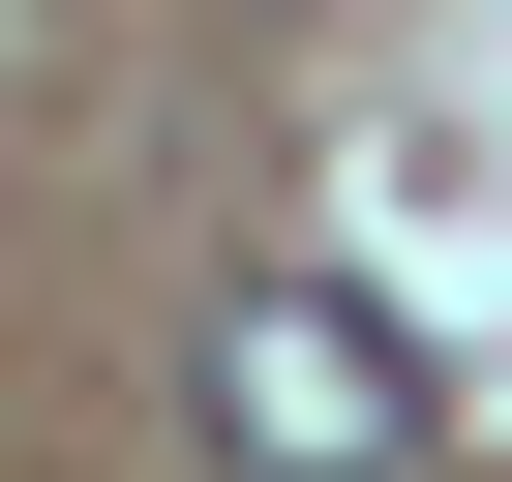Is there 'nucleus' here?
I'll return each mask as SVG.
<instances>
[{
  "label": "nucleus",
  "instance_id": "obj_1",
  "mask_svg": "<svg viewBox=\"0 0 512 482\" xmlns=\"http://www.w3.org/2000/svg\"><path fill=\"white\" fill-rule=\"evenodd\" d=\"M181 422H211V482H422V332L362 302V272H241L211 332H181Z\"/></svg>",
  "mask_w": 512,
  "mask_h": 482
}]
</instances>
